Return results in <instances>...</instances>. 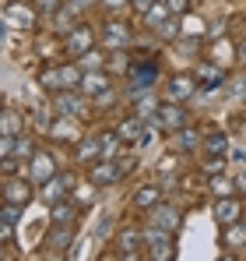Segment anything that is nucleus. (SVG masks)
Listing matches in <instances>:
<instances>
[{
	"mask_svg": "<svg viewBox=\"0 0 246 261\" xmlns=\"http://www.w3.org/2000/svg\"><path fill=\"white\" fill-rule=\"evenodd\" d=\"M159 110V99L151 95V92H141L137 95V117H148V113H155Z\"/></svg>",
	"mask_w": 246,
	"mask_h": 261,
	"instance_id": "obj_33",
	"label": "nucleus"
},
{
	"mask_svg": "<svg viewBox=\"0 0 246 261\" xmlns=\"http://www.w3.org/2000/svg\"><path fill=\"white\" fill-rule=\"evenodd\" d=\"M155 32H159L162 39H179V32H183V25H179V18H172V14H169V18H165V21L159 25V29H155Z\"/></svg>",
	"mask_w": 246,
	"mask_h": 261,
	"instance_id": "obj_32",
	"label": "nucleus"
},
{
	"mask_svg": "<svg viewBox=\"0 0 246 261\" xmlns=\"http://www.w3.org/2000/svg\"><path fill=\"white\" fill-rule=\"evenodd\" d=\"M36 4H39V14H46V18H53L60 11V0H36Z\"/></svg>",
	"mask_w": 246,
	"mask_h": 261,
	"instance_id": "obj_39",
	"label": "nucleus"
},
{
	"mask_svg": "<svg viewBox=\"0 0 246 261\" xmlns=\"http://www.w3.org/2000/svg\"><path fill=\"white\" fill-rule=\"evenodd\" d=\"M207 191H211L214 198H225V194H232V191H236V180H229V176L214 173L211 180H207Z\"/></svg>",
	"mask_w": 246,
	"mask_h": 261,
	"instance_id": "obj_30",
	"label": "nucleus"
},
{
	"mask_svg": "<svg viewBox=\"0 0 246 261\" xmlns=\"http://www.w3.org/2000/svg\"><path fill=\"white\" fill-rule=\"evenodd\" d=\"M78 88H81L84 95L95 99L102 88H109V74H106V67H102V71H81V85H78Z\"/></svg>",
	"mask_w": 246,
	"mask_h": 261,
	"instance_id": "obj_19",
	"label": "nucleus"
},
{
	"mask_svg": "<svg viewBox=\"0 0 246 261\" xmlns=\"http://www.w3.org/2000/svg\"><path fill=\"white\" fill-rule=\"evenodd\" d=\"M204 36H207V39H222V36H225V21H222V18H214V21L204 29Z\"/></svg>",
	"mask_w": 246,
	"mask_h": 261,
	"instance_id": "obj_38",
	"label": "nucleus"
},
{
	"mask_svg": "<svg viewBox=\"0 0 246 261\" xmlns=\"http://www.w3.org/2000/svg\"><path fill=\"white\" fill-rule=\"evenodd\" d=\"M53 173H56V163H53V155H49V152H32V170H28L32 184H46V180H49Z\"/></svg>",
	"mask_w": 246,
	"mask_h": 261,
	"instance_id": "obj_18",
	"label": "nucleus"
},
{
	"mask_svg": "<svg viewBox=\"0 0 246 261\" xmlns=\"http://www.w3.org/2000/svg\"><path fill=\"white\" fill-rule=\"evenodd\" d=\"M11 258V251H4V247H0V261H7Z\"/></svg>",
	"mask_w": 246,
	"mask_h": 261,
	"instance_id": "obj_47",
	"label": "nucleus"
},
{
	"mask_svg": "<svg viewBox=\"0 0 246 261\" xmlns=\"http://www.w3.org/2000/svg\"><path fill=\"white\" fill-rule=\"evenodd\" d=\"M53 208V222H74V216H78V201H53L49 205Z\"/></svg>",
	"mask_w": 246,
	"mask_h": 261,
	"instance_id": "obj_28",
	"label": "nucleus"
},
{
	"mask_svg": "<svg viewBox=\"0 0 246 261\" xmlns=\"http://www.w3.org/2000/svg\"><path fill=\"white\" fill-rule=\"evenodd\" d=\"M194 92H197V82H194L190 74H176V78L165 82V99H169V102H183V99H190Z\"/></svg>",
	"mask_w": 246,
	"mask_h": 261,
	"instance_id": "obj_15",
	"label": "nucleus"
},
{
	"mask_svg": "<svg viewBox=\"0 0 246 261\" xmlns=\"http://www.w3.org/2000/svg\"><path fill=\"white\" fill-rule=\"evenodd\" d=\"M99 4H102L106 11H120L123 4H130V0H99Z\"/></svg>",
	"mask_w": 246,
	"mask_h": 261,
	"instance_id": "obj_43",
	"label": "nucleus"
},
{
	"mask_svg": "<svg viewBox=\"0 0 246 261\" xmlns=\"http://www.w3.org/2000/svg\"><path fill=\"white\" fill-rule=\"evenodd\" d=\"M134 163H137V159H134V155H127V159H116V166H120V173H130V170H134Z\"/></svg>",
	"mask_w": 246,
	"mask_h": 261,
	"instance_id": "obj_40",
	"label": "nucleus"
},
{
	"mask_svg": "<svg viewBox=\"0 0 246 261\" xmlns=\"http://www.w3.org/2000/svg\"><path fill=\"white\" fill-rule=\"evenodd\" d=\"M222 82H225V78H222V67H218V64H201V67H197V88L214 92Z\"/></svg>",
	"mask_w": 246,
	"mask_h": 261,
	"instance_id": "obj_20",
	"label": "nucleus"
},
{
	"mask_svg": "<svg viewBox=\"0 0 246 261\" xmlns=\"http://www.w3.org/2000/svg\"><path fill=\"white\" fill-rule=\"evenodd\" d=\"M197 141H201V130L179 127V130H176V138H172V152H194V148H197Z\"/></svg>",
	"mask_w": 246,
	"mask_h": 261,
	"instance_id": "obj_24",
	"label": "nucleus"
},
{
	"mask_svg": "<svg viewBox=\"0 0 246 261\" xmlns=\"http://www.w3.org/2000/svg\"><path fill=\"white\" fill-rule=\"evenodd\" d=\"M236 191H243V194H246V170L236 176Z\"/></svg>",
	"mask_w": 246,
	"mask_h": 261,
	"instance_id": "obj_45",
	"label": "nucleus"
},
{
	"mask_svg": "<svg viewBox=\"0 0 246 261\" xmlns=\"http://www.w3.org/2000/svg\"><path fill=\"white\" fill-rule=\"evenodd\" d=\"M141 233H144V247H148V258L151 261H172L176 258V244H172V233L169 229L148 226Z\"/></svg>",
	"mask_w": 246,
	"mask_h": 261,
	"instance_id": "obj_2",
	"label": "nucleus"
},
{
	"mask_svg": "<svg viewBox=\"0 0 246 261\" xmlns=\"http://www.w3.org/2000/svg\"><path fill=\"white\" fill-rule=\"evenodd\" d=\"M159 201H162V187H159V184H141L137 194H134V205L144 208V212H148L151 205H159Z\"/></svg>",
	"mask_w": 246,
	"mask_h": 261,
	"instance_id": "obj_22",
	"label": "nucleus"
},
{
	"mask_svg": "<svg viewBox=\"0 0 246 261\" xmlns=\"http://www.w3.org/2000/svg\"><path fill=\"white\" fill-rule=\"evenodd\" d=\"M113 102H116V88H113V85H109V88H102V92L95 95V110H109Z\"/></svg>",
	"mask_w": 246,
	"mask_h": 261,
	"instance_id": "obj_35",
	"label": "nucleus"
},
{
	"mask_svg": "<svg viewBox=\"0 0 246 261\" xmlns=\"http://www.w3.org/2000/svg\"><path fill=\"white\" fill-rule=\"evenodd\" d=\"M232 60H236L239 67H246V39H243L239 46H236V57H232Z\"/></svg>",
	"mask_w": 246,
	"mask_h": 261,
	"instance_id": "obj_42",
	"label": "nucleus"
},
{
	"mask_svg": "<svg viewBox=\"0 0 246 261\" xmlns=\"http://www.w3.org/2000/svg\"><path fill=\"white\" fill-rule=\"evenodd\" d=\"M95 191H99V187H95V184L88 180V184H81V187H78V194H74V201H78V205H91V198H95Z\"/></svg>",
	"mask_w": 246,
	"mask_h": 261,
	"instance_id": "obj_36",
	"label": "nucleus"
},
{
	"mask_svg": "<svg viewBox=\"0 0 246 261\" xmlns=\"http://www.w3.org/2000/svg\"><path fill=\"white\" fill-rule=\"evenodd\" d=\"M71 184H74V176H71V173H53L49 180H46V184H42L39 198L46 201V205H53V201H60L64 194H71V191H67Z\"/></svg>",
	"mask_w": 246,
	"mask_h": 261,
	"instance_id": "obj_12",
	"label": "nucleus"
},
{
	"mask_svg": "<svg viewBox=\"0 0 246 261\" xmlns=\"http://www.w3.org/2000/svg\"><path fill=\"white\" fill-rule=\"evenodd\" d=\"M78 67H88V71H102V67H106V57H102V49H95V46H91V49H88V53H81V57H78Z\"/></svg>",
	"mask_w": 246,
	"mask_h": 261,
	"instance_id": "obj_31",
	"label": "nucleus"
},
{
	"mask_svg": "<svg viewBox=\"0 0 246 261\" xmlns=\"http://www.w3.org/2000/svg\"><path fill=\"white\" fill-rule=\"evenodd\" d=\"M239 219H243V208H239V201H236L232 194L214 198V222H218V226H232V222H239Z\"/></svg>",
	"mask_w": 246,
	"mask_h": 261,
	"instance_id": "obj_14",
	"label": "nucleus"
},
{
	"mask_svg": "<svg viewBox=\"0 0 246 261\" xmlns=\"http://www.w3.org/2000/svg\"><path fill=\"white\" fill-rule=\"evenodd\" d=\"M222 247H246V222H232V226H222Z\"/></svg>",
	"mask_w": 246,
	"mask_h": 261,
	"instance_id": "obj_23",
	"label": "nucleus"
},
{
	"mask_svg": "<svg viewBox=\"0 0 246 261\" xmlns=\"http://www.w3.org/2000/svg\"><path fill=\"white\" fill-rule=\"evenodd\" d=\"M165 18H169V7H165V0H155V4H151V11H144V14H141V21H144L148 29H159Z\"/></svg>",
	"mask_w": 246,
	"mask_h": 261,
	"instance_id": "obj_27",
	"label": "nucleus"
},
{
	"mask_svg": "<svg viewBox=\"0 0 246 261\" xmlns=\"http://www.w3.org/2000/svg\"><path fill=\"white\" fill-rule=\"evenodd\" d=\"M225 170V155H204V163H201V173L204 176H214Z\"/></svg>",
	"mask_w": 246,
	"mask_h": 261,
	"instance_id": "obj_34",
	"label": "nucleus"
},
{
	"mask_svg": "<svg viewBox=\"0 0 246 261\" xmlns=\"http://www.w3.org/2000/svg\"><path fill=\"white\" fill-rule=\"evenodd\" d=\"M74 145H78V163H84V166H91L95 159H102V152H99V138H95V134H84V138L74 141Z\"/></svg>",
	"mask_w": 246,
	"mask_h": 261,
	"instance_id": "obj_21",
	"label": "nucleus"
},
{
	"mask_svg": "<svg viewBox=\"0 0 246 261\" xmlns=\"http://www.w3.org/2000/svg\"><path fill=\"white\" fill-rule=\"evenodd\" d=\"M71 120H74V117H71ZM71 120L60 117V120L49 127V138H53V141H78V134H74V124H71Z\"/></svg>",
	"mask_w": 246,
	"mask_h": 261,
	"instance_id": "obj_29",
	"label": "nucleus"
},
{
	"mask_svg": "<svg viewBox=\"0 0 246 261\" xmlns=\"http://www.w3.org/2000/svg\"><path fill=\"white\" fill-rule=\"evenodd\" d=\"M201 141H204V155H225V148H229L225 130H207Z\"/></svg>",
	"mask_w": 246,
	"mask_h": 261,
	"instance_id": "obj_26",
	"label": "nucleus"
},
{
	"mask_svg": "<svg viewBox=\"0 0 246 261\" xmlns=\"http://www.w3.org/2000/svg\"><path fill=\"white\" fill-rule=\"evenodd\" d=\"M53 110H56V117H81L84 113V99L74 95V88L53 92Z\"/></svg>",
	"mask_w": 246,
	"mask_h": 261,
	"instance_id": "obj_11",
	"label": "nucleus"
},
{
	"mask_svg": "<svg viewBox=\"0 0 246 261\" xmlns=\"http://www.w3.org/2000/svg\"><path fill=\"white\" fill-rule=\"evenodd\" d=\"M120 166L116 163H109V159H95L91 166H88V180L102 191V187H113V184H120Z\"/></svg>",
	"mask_w": 246,
	"mask_h": 261,
	"instance_id": "obj_8",
	"label": "nucleus"
},
{
	"mask_svg": "<svg viewBox=\"0 0 246 261\" xmlns=\"http://www.w3.org/2000/svg\"><path fill=\"white\" fill-rule=\"evenodd\" d=\"M39 85L49 92H67V88L81 85V67L78 64H60V67H46L39 74Z\"/></svg>",
	"mask_w": 246,
	"mask_h": 261,
	"instance_id": "obj_1",
	"label": "nucleus"
},
{
	"mask_svg": "<svg viewBox=\"0 0 246 261\" xmlns=\"http://www.w3.org/2000/svg\"><path fill=\"white\" fill-rule=\"evenodd\" d=\"M151 4H155V0H130V7H134L137 14H144V11H151Z\"/></svg>",
	"mask_w": 246,
	"mask_h": 261,
	"instance_id": "obj_41",
	"label": "nucleus"
},
{
	"mask_svg": "<svg viewBox=\"0 0 246 261\" xmlns=\"http://www.w3.org/2000/svg\"><path fill=\"white\" fill-rule=\"evenodd\" d=\"M172 163H176V155H162V163H159V170H172Z\"/></svg>",
	"mask_w": 246,
	"mask_h": 261,
	"instance_id": "obj_44",
	"label": "nucleus"
},
{
	"mask_svg": "<svg viewBox=\"0 0 246 261\" xmlns=\"http://www.w3.org/2000/svg\"><path fill=\"white\" fill-rule=\"evenodd\" d=\"M91 46H95V29H91L88 21H78V25L64 36V53L74 57V60H78L81 53H88Z\"/></svg>",
	"mask_w": 246,
	"mask_h": 261,
	"instance_id": "obj_3",
	"label": "nucleus"
},
{
	"mask_svg": "<svg viewBox=\"0 0 246 261\" xmlns=\"http://www.w3.org/2000/svg\"><path fill=\"white\" fill-rule=\"evenodd\" d=\"M71 240H74V226L71 222H53V229L42 237V247H46V254H67Z\"/></svg>",
	"mask_w": 246,
	"mask_h": 261,
	"instance_id": "obj_4",
	"label": "nucleus"
},
{
	"mask_svg": "<svg viewBox=\"0 0 246 261\" xmlns=\"http://www.w3.org/2000/svg\"><path fill=\"white\" fill-rule=\"evenodd\" d=\"M7 21H11V25H18V29H32V25L39 21V14H36V7H32V4L11 0V4H7Z\"/></svg>",
	"mask_w": 246,
	"mask_h": 261,
	"instance_id": "obj_16",
	"label": "nucleus"
},
{
	"mask_svg": "<svg viewBox=\"0 0 246 261\" xmlns=\"http://www.w3.org/2000/svg\"><path fill=\"white\" fill-rule=\"evenodd\" d=\"M155 78H159V64H155V60H141V64H134V67H130L127 92H144V88L155 85Z\"/></svg>",
	"mask_w": 246,
	"mask_h": 261,
	"instance_id": "obj_7",
	"label": "nucleus"
},
{
	"mask_svg": "<svg viewBox=\"0 0 246 261\" xmlns=\"http://www.w3.org/2000/svg\"><path fill=\"white\" fill-rule=\"evenodd\" d=\"M116 134H120V141H141V134H144V117H127L120 127H116Z\"/></svg>",
	"mask_w": 246,
	"mask_h": 261,
	"instance_id": "obj_25",
	"label": "nucleus"
},
{
	"mask_svg": "<svg viewBox=\"0 0 246 261\" xmlns=\"http://www.w3.org/2000/svg\"><path fill=\"white\" fill-rule=\"evenodd\" d=\"M116 247H120L123 258H137V247H144V233L137 226H123L116 233Z\"/></svg>",
	"mask_w": 246,
	"mask_h": 261,
	"instance_id": "obj_17",
	"label": "nucleus"
},
{
	"mask_svg": "<svg viewBox=\"0 0 246 261\" xmlns=\"http://www.w3.org/2000/svg\"><path fill=\"white\" fill-rule=\"evenodd\" d=\"M130 39H134V32H130V25L120 21V18H109L102 25V43L109 46V49H123V46H130Z\"/></svg>",
	"mask_w": 246,
	"mask_h": 261,
	"instance_id": "obj_9",
	"label": "nucleus"
},
{
	"mask_svg": "<svg viewBox=\"0 0 246 261\" xmlns=\"http://www.w3.org/2000/svg\"><path fill=\"white\" fill-rule=\"evenodd\" d=\"M67 4H74V7H78V11H84V7H91V4H95V0H67Z\"/></svg>",
	"mask_w": 246,
	"mask_h": 261,
	"instance_id": "obj_46",
	"label": "nucleus"
},
{
	"mask_svg": "<svg viewBox=\"0 0 246 261\" xmlns=\"http://www.w3.org/2000/svg\"><path fill=\"white\" fill-rule=\"evenodd\" d=\"M151 124H155V127H162V130H179L183 124H187V113H183V106H179V102H169V99H165L162 106L151 113Z\"/></svg>",
	"mask_w": 246,
	"mask_h": 261,
	"instance_id": "obj_5",
	"label": "nucleus"
},
{
	"mask_svg": "<svg viewBox=\"0 0 246 261\" xmlns=\"http://www.w3.org/2000/svg\"><path fill=\"white\" fill-rule=\"evenodd\" d=\"M18 173V155H4L0 159V176H14Z\"/></svg>",
	"mask_w": 246,
	"mask_h": 261,
	"instance_id": "obj_37",
	"label": "nucleus"
},
{
	"mask_svg": "<svg viewBox=\"0 0 246 261\" xmlns=\"http://www.w3.org/2000/svg\"><path fill=\"white\" fill-rule=\"evenodd\" d=\"M179 208H172V205H151L148 208V226H159V229H169V233H176L179 229Z\"/></svg>",
	"mask_w": 246,
	"mask_h": 261,
	"instance_id": "obj_10",
	"label": "nucleus"
},
{
	"mask_svg": "<svg viewBox=\"0 0 246 261\" xmlns=\"http://www.w3.org/2000/svg\"><path fill=\"white\" fill-rule=\"evenodd\" d=\"M4 205H18V208H25L28 201H32V187H28V180H21V176H4Z\"/></svg>",
	"mask_w": 246,
	"mask_h": 261,
	"instance_id": "obj_6",
	"label": "nucleus"
},
{
	"mask_svg": "<svg viewBox=\"0 0 246 261\" xmlns=\"http://www.w3.org/2000/svg\"><path fill=\"white\" fill-rule=\"evenodd\" d=\"M18 134H25V117H21V110L18 106H0V138H18Z\"/></svg>",
	"mask_w": 246,
	"mask_h": 261,
	"instance_id": "obj_13",
	"label": "nucleus"
}]
</instances>
